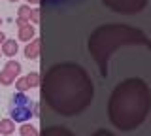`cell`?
Returning <instances> with one entry per match:
<instances>
[{
    "mask_svg": "<svg viewBox=\"0 0 151 136\" xmlns=\"http://www.w3.org/2000/svg\"><path fill=\"white\" fill-rule=\"evenodd\" d=\"M40 95L55 114L72 117L93 102L94 85L87 70L76 63H57L40 79Z\"/></svg>",
    "mask_w": 151,
    "mask_h": 136,
    "instance_id": "1",
    "label": "cell"
},
{
    "mask_svg": "<svg viewBox=\"0 0 151 136\" xmlns=\"http://www.w3.org/2000/svg\"><path fill=\"white\" fill-rule=\"evenodd\" d=\"M151 110V89L140 78H129L111 91L108 117L119 130H134L145 121Z\"/></svg>",
    "mask_w": 151,
    "mask_h": 136,
    "instance_id": "2",
    "label": "cell"
},
{
    "mask_svg": "<svg viewBox=\"0 0 151 136\" xmlns=\"http://www.w3.org/2000/svg\"><path fill=\"white\" fill-rule=\"evenodd\" d=\"M123 45H144L151 51V40L145 36V32L130 25H121V23L100 25L91 32L87 47L94 63L98 64L102 78H108L111 55Z\"/></svg>",
    "mask_w": 151,
    "mask_h": 136,
    "instance_id": "3",
    "label": "cell"
},
{
    "mask_svg": "<svg viewBox=\"0 0 151 136\" xmlns=\"http://www.w3.org/2000/svg\"><path fill=\"white\" fill-rule=\"evenodd\" d=\"M9 119L13 123H27L30 117L36 115V104L28 98L25 93H15L9 102Z\"/></svg>",
    "mask_w": 151,
    "mask_h": 136,
    "instance_id": "4",
    "label": "cell"
},
{
    "mask_svg": "<svg viewBox=\"0 0 151 136\" xmlns=\"http://www.w3.org/2000/svg\"><path fill=\"white\" fill-rule=\"evenodd\" d=\"M102 4L115 13L134 15V13H140L147 6V0H102Z\"/></svg>",
    "mask_w": 151,
    "mask_h": 136,
    "instance_id": "5",
    "label": "cell"
},
{
    "mask_svg": "<svg viewBox=\"0 0 151 136\" xmlns=\"http://www.w3.org/2000/svg\"><path fill=\"white\" fill-rule=\"evenodd\" d=\"M19 74H21V64L17 60H9L6 66L2 68V72H0V83L2 85H12Z\"/></svg>",
    "mask_w": 151,
    "mask_h": 136,
    "instance_id": "6",
    "label": "cell"
},
{
    "mask_svg": "<svg viewBox=\"0 0 151 136\" xmlns=\"http://www.w3.org/2000/svg\"><path fill=\"white\" fill-rule=\"evenodd\" d=\"M38 85H40V74H38V72H30L25 78H19L17 83H15L17 93H25V91H28V89L38 87Z\"/></svg>",
    "mask_w": 151,
    "mask_h": 136,
    "instance_id": "7",
    "label": "cell"
},
{
    "mask_svg": "<svg viewBox=\"0 0 151 136\" xmlns=\"http://www.w3.org/2000/svg\"><path fill=\"white\" fill-rule=\"evenodd\" d=\"M81 2H85V0H40L42 6H47V8H68Z\"/></svg>",
    "mask_w": 151,
    "mask_h": 136,
    "instance_id": "8",
    "label": "cell"
},
{
    "mask_svg": "<svg viewBox=\"0 0 151 136\" xmlns=\"http://www.w3.org/2000/svg\"><path fill=\"white\" fill-rule=\"evenodd\" d=\"M40 136H76V134L66 127H47V129L42 130Z\"/></svg>",
    "mask_w": 151,
    "mask_h": 136,
    "instance_id": "9",
    "label": "cell"
},
{
    "mask_svg": "<svg viewBox=\"0 0 151 136\" xmlns=\"http://www.w3.org/2000/svg\"><path fill=\"white\" fill-rule=\"evenodd\" d=\"M40 45H42L40 38H34L25 47V57L27 59H38V55H40Z\"/></svg>",
    "mask_w": 151,
    "mask_h": 136,
    "instance_id": "10",
    "label": "cell"
},
{
    "mask_svg": "<svg viewBox=\"0 0 151 136\" xmlns=\"http://www.w3.org/2000/svg\"><path fill=\"white\" fill-rule=\"evenodd\" d=\"M34 27L30 25V23H27V25H23V27H19V40H23V42H28V40H32L34 38Z\"/></svg>",
    "mask_w": 151,
    "mask_h": 136,
    "instance_id": "11",
    "label": "cell"
},
{
    "mask_svg": "<svg viewBox=\"0 0 151 136\" xmlns=\"http://www.w3.org/2000/svg\"><path fill=\"white\" fill-rule=\"evenodd\" d=\"M2 53L8 55V57H13L17 53V42L15 40H6L2 44Z\"/></svg>",
    "mask_w": 151,
    "mask_h": 136,
    "instance_id": "12",
    "label": "cell"
},
{
    "mask_svg": "<svg viewBox=\"0 0 151 136\" xmlns=\"http://www.w3.org/2000/svg\"><path fill=\"white\" fill-rule=\"evenodd\" d=\"M13 130H15V123H13L12 119H2L0 121V134H13Z\"/></svg>",
    "mask_w": 151,
    "mask_h": 136,
    "instance_id": "13",
    "label": "cell"
},
{
    "mask_svg": "<svg viewBox=\"0 0 151 136\" xmlns=\"http://www.w3.org/2000/svg\"><path fill=\"white\" fill-rule=\"evenodd\" d=\"M19 132H21V136H40L36 127L34 125H28V123H23V127L19 129Z\"/></svg>",
    "mask_w": 151,
    "mask_h": 136,
    "instance_id": "14",
    "label": "cell"
},
{
    "mask_svg": "<svg viewBox=\"0 0 151 136\" xmlns=\"http://www.w3.org/2000/svg\"><path fill=\"white\" fill-rule=\"evenodd\" d=\"M30 13H32V8H28V6H21L19 8V19H25V21H28L30 23Z\"/></svg>",
    "mask_w": 151,
    "mask_h": 136,
    "instance_id": "15",
    "label": "cell"
},
{
    "mask_svg": "<svg viewBox=\"0 0 151 136\" xmlns=\"http://www.w3.org/2000/svg\"><path fill=\"white\" fill-rule=\"evenodd\" d=\"M30 23H40V10L38 8H34L30 13Z\"/></svg>",
    "mask_w": 151,
    "mask_h": 136,
    "instance_id": "16",
    "label": "cell"
},
{
    "mask_svg": "<svg viewBox=\"0 0 151 136\" xmlns=\"http://www.w3.org/2000/svg\"><path fill=\"white\" fill-rule=\"evenodd\" d=\"M91 136H115V134L110 132V130H106V129H100V130H96V132L91 134Z\"/></svg>",
    "mask_w": 151,
    "mask_h": 136,
    "instance_id": "17",
    "label": "cell"
},
{
    "mask_svg": "<svg viewBox=\"0 0 151 136\" xmlns=\"http://www.w3.org/2000/svg\"><path fill=\"white\" fill-rule=\"evenodd\" d=\"M4 38H6V36H4V32H0V44H4V42H6Z\"/></svg>",
    "mask_w": 151,
    "mask_h": 136,
    "instance_id": "18",
    "label": "cell"
},
{
    "mask_svg": "<svg viewBox=\"0 0 151 136\" xmlns=\"http://www.w3.org/2000/svg\"><path fill=\"white\" fill-rule=\"evenodd\" d=\"M27 2H30V4H40V0H27Z\"/></svg>",
    "mask_w": 151,
    "mask_h": 136,
    "instance_id": "19",
    "label": "cell"
},
{
    "mask_svg": "<svg viewBox=\"0 0 151 136\" xmlns=\"http://www.w3.org/2000/svg\"><path fill=\"white\" fill-rule=\"evenodd\" d=\"M0 25H2V17H0Z\"/></svg>",
    "mask_w": 151,
    "mask_h": 136,
    "instance_id": "20",
    "label": "cell"
},
{
    "mask_svg": "<svg viewBox=\"0 0 151 136\" xmlns=\"http://www.w3.org/2000/svg\"><path fill=\"white\" fill-rule=\"evenodd\" d=\"M9 2H17V0H9Z\"/></svg>",
    "mask_w": 151,
    "mask_h": 136,
    "instance_id": "21",
    "label": "cell"
},
{
    "mask_svg": "<svg viewBox=\"0 0 151 136\" xmlns=\"http://www.w3.org/2000/svg\"><path fill=\"white\" fill-rule=\"evenodd\" d=\"M0 55H2V51H0Z\"/></svg>",
    "mask_w": 151,
    "mask_h": 136,
    "instance_id": "22",
    "label": "cell"
}]
</instances>
